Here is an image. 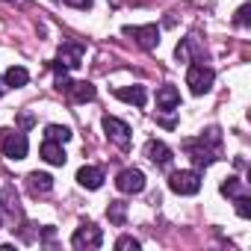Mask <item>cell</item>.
Returning <instances> with one entry per match:
<instances>
[{
	"instance_id": "6da1fadb",
	"label": "cell",
	"mask_w": 251,
	"mask_h": 251,
	"mask_svg": "<svg viewBox=\"0 0 251 251\" xmlns=\"http://www.w3.org/2000/svg\"><path fill=\"white\" fill-rule=\"evenodd\" d=\"M219 148H222V136H219V130L213 127V130H207V133H201L198 139H192V142H186V151H189V157H192V163L201 169H207V166H213L216 160H219Z\"/></svg>"
},
{
	"instance_id": "7a4b0ae2",
	"label": "cell",
	"mask_w": 251,
	"mask_h": 251,
	"mask_svg": "<svg viewBox=\"0 0 251 251\" xmlns=\"http://www.w3.org/2000/svg\"><path fill=\"white\" fill-rule=\"evenodd\" d=\"M27 133L21 130H6V127H0V154L9 157V160H24L27 157Z\"/></svg>"
},
{
	"instance_id": "3957f363",
	"label": "cell",
	"mask_w": 251,
	"mask_h": 251,
	"mask_svg": "<svg viewBox=\"0 0 251 251\" xmlns=\"http://www.w3.org/2000/svg\"><path fill=\"white\" fill-rule=\"evenodd\" d=\"M213 80H216V74L204 62H192L189 71H186V86H189L192 95H207L213 89Z\"/></svg>"
},
{
	"instance_id": "277c9868",
	"label": "cell",
	"mask_w": 251,
	"mask_h": 251,
	"mask_svg": "<svg viewBox=\"0 0 251 251\" xmlns=\"http://www.w3.org/2000/svg\"><path fill=\"white\" fill-rule=\"evenodd\" d=\"M169 189L177 192V195H195V192L201 189V175L192 172V169L172 172V175H169Z\"/></svg>"
},
{
	"instance_id": "5b68a950",
	"label": "cell",
	"mask_w": 251,
	"mask_h": 251,
	"mask_svg": "<svg viewBox=\"0 0 251 251\" xmlns=\"http://www.w3.org/2000/svg\"><path fill=\"white\" fill-rule=\"evenodd\" d=\"M100 242H103V233H100V227H95L92 222H83V225L74 230V236H71V245H74L77 251H95V248H100Z\"/></svg>"
},
{
	"instance_id": "8992f818",
	"label": "cell",
	"mask_w": 251,
	"mask_h": 251,
	"mask_svg": "<svg viewBox=\"0 0 251 251\" xmlns=\"http://www.w3.org/2000/svg\"><path fill=\"white\" fill-rule=\"evenodd\" d=\"M103 130H106V136L121 148V151H127L130 148V127L124 124L121 118H115V115H103Z\"/></svg>"
},
{
	"instance_id": "52a82bcc",
	"label": "cell",
	"mask_w": 251,
	"mask_h": 251,
	"mask_svg": "<svg viewBox=\"0 0 251 251\" xmlns=\"http://www.w3.org/2000/svg\"><path fill=\"white\" fill-rule=\"evenodd\" d=\"M124 36H133L136 45L142 50H154L160 45V27L157 24H145V27H124Z\"/></svg>"
},
{
	"instance_id": "ba28073f",
	"label": "cell",
	"mask_w": 251,
	"mask_h": 251,
	"mask_svg": "<svg viewBox=\"0 0 251 251\" xmlns=\"http://www.w3.org/2000/svg\"><path fill=\"white\" fill-rule=\"evenodd\" d=\"M115 186H118V192H124V195H136V192L145 189V175H142L139 169H124V172H118Z\"/></svg>"
},
{
	"instance_id": "9c48e42d",
	"label": "cell",
	"mask_w": 251,
	"mask_h": 251,
	"mask_svg": "<svg viewBox=\"0 0 251 251\" xmlns=\"http://www.w3.org/2000/svg\"><path fill=\"white\" fill-rule=\"evenodd\" d=\"M83 53H86V45H83V42H62L56 62L65 65V68H77V65L83 62Z\"/></svg>"
},
{
	"instance_id": "30bf717a",
	"label": "cell",
	"mask_w": 251,
	"mask_h": 251,
	"mask_svg": "<svg viewBox=\"0 0 251 251\" xmlns=\"http://www.w3.org/2000/svg\"><path fill=\"white\" fill-rule=\"evenodd\" d=\"M145 157H148L154 166H160V169L172 166V148H169L166 142H157V139H151V142L145 145Z\"/></svg>"
},
{
	"instance_id": "8fae6325",
	"label": "cell",
	"mask_w": 251,
	"mask_h": 251,
	"mask_svg": "<svg viewBox=\"0 0 251 251\" xmlns=\"http://www.w3.org/2000/svg\"><path fill=\"white\" fill-rule=\"evenodd\" d=\"M115 98L124 103H133V106H145L148 92H145V86H121V89H115Z\"/></svg>"
},
{
	"instance_id": "7c38bea8",
	"label": "cell",
	"mask_w": 251,
	"mask_h": 251,
	"mask_svg": "<svg viewBox=\"0 0 251 251\" xmlns=\"http://www.w3.org/2000/svg\"><path fill=\"white\" fill-rule=\"evenodd\" d=\"M39 154H42V160L50 163V166H65V160H68L65 151H62V142H53V139H45Z\"/></svg>"
},
{
	"instance_id": "4fadbf2b",
	"label": "cell",
	"mask_w": 251,
	"mask_h": 251,
	"mask_svg": "<svg viewBox=\"0 0 251 251\" xmlns=\"http://www.w3.org/2000/svg\"><path fill=\"white\" fill-rule=\"evenodd\" d=\"M77 183H80L83 189H100V186H103V172H100L98 166H83V169L77 172Z\"/></svg>"
},
{
	"instance_id": "5bb4252c",
	"label": "cell",
	"mask_w": 251,
	"mask_h": 251,
	"mask_svg": "<svg viewBox=\"0 0 251 251\" xmlns=\"http://www.w3.org/2000/svg\"><path fill=\"white\" fill-rule=\"evenodd\" d=\"M27 189L33 195H48L53 189V177L45 175V172H33V175H27Z\"/></svg>"
},
{
	"instance_id": "9a60e30c",
	"label": "cell",
	"mask_w": 251,
	"mask_h": 251,
	"mask_svg": "<svg viewBox=\"0 0 251 251\" xmlns=\"http://www.w3.org/2000/svg\"><path fill=\"white\" fill-rule=\"evenodd\" d=\"M157 106H160L163 112L177 109V106H180V92H177L175 86H163V89L157 92Z\"/></svg>"
},
{
	"instance_id": "2e32d148",
	"label": "cell",
	"mask_w": 251,
	"mask_h": 251,
	"mask_svg": "<svg viewBox=\"0 0 251 251\" xmlns=\"http://www.w3.org/2000/svg\"><path fill=\"white\" fill-rule=\"evenodd\" d=\"M71 98L77 100V103H86V100H95V95H98V89L89 83V80H77V83H71Z\"/></svg>"
},
{
	"instance_id": "e0dca14e",
	"label": "cell",
	"mask_w": 251,
	"mask_h": 251,
	"mask_svg": "<svg viewBox=\"0 0 251 251\" xmlns=\"http://www.w3.org/2000/svg\"><path fill=\"white\" fill-rule=\"evenodd\" d=\"M27 80H30V74H27V68H21V65H12V68L6 71V77H3V83H6V86H12V89L27 86Z\"/></svg>"
},
{
	"instance_id": "ac0fdd59",
	"label": "cell",
	"mask_w": 251,
	"mask_h": 251,
	"mask_svg": "<svg viewBox=\"0 0 251 251\" xmlns=\"http://www.w3.org/2000/svg\"><path fill=\"white\" fill-rule=\"evenodd\" d=\"M106 219H109L112 225H124V219H127V204H124V201H109Z\"/></svg>"
},
{
	"instance_id": "d6986e66",
	"label": "cell",
	"mask_w": 251,
	"mask_h": 251,
	"mask_svg": "<svg viewBox=\"0 0 251 251\" xmlns=\"http://www.w3.org/2000/svg\"><path fill=\"white\" fill-rule=\"evenodd\" d=\"M45 136L53 139V142H62V145H65V142L71 139V127H65V124H48Z\"/></svg>"
},
{
	"instance_id": "ffe728a7",
	"label": "cell",
	"mask_w": 251,
	"mask_h": 251,
	"mask_svg": "<svg viewBox=\"0 0 251 251\" xmlns=\"http://www.w3.org/2000/svg\"><path fill=\"white\" fill-rule=\"evenodd\" d=\"M222 195H227V198H236V195H242V180L239 177H227V180H222Z\"/></svg>"
},
{
	"instance_id": "44dd1931",
	"label": "cell",
	"mask_w": 251,
	"mask_h": 251,
	"mask_svg": "<svg viewBox=\"0 0 251 251\" xmlns=\"http://www.w3.org/2000/svg\"><path fill=\"white\" fill-rule=\"evenodd\" d=\"M236 213L242 216V219H248L251 216V198L242 192V195H236Z\"/></svg>"
},
{
	"instance_id": "7402d4cb",
	"label": "cell",
	"mask_w": 251,
	"mask_h": 251,
	"mask_svg": "<svg viewBox=\"0 0 251 251\" xmlns=\"http://www.w3.org/2000/svg\"><path fill=\"white\" fill-rule=\"evenodd\" d=\"M115 248H118V251H127V248L136 251V248H139V239H133V236H121V239L115 242Z\"/></svg>"
},
{
	"instance_id": "603a6c76",
	"label": "cell",
	"mask_w": 251,
	"mask_h": 251,
	"mask_svg": "<svg viewBox=\"0 0 251 251\" xmlns=\"http://www.w3.org/2000/svg\"><path fill=\"white\" fill-rule=\"evenodd\" d=\"M233 24H239V27H245V24H248V3L236 9V18H233Z\"/></svg>"
},
{
	"instance_id": "cb8c5ba5",
	"label": "cell",
	"mask_w": 251,
	"mask_h": 251,
	"mask_svg": "<svg viewBox=\"0 0 251 251\" xmlns=\"http://www.w3.org/2000/svg\"><path fill=\"white\" fill-rule=\"evenodd\" d=\"M65 3L74 9H92V0H65Z\"/></svg>"
},
{
	"instance_id": "d4e9b609",
	"label": "cell",
	"mask_w": 251,
	"mask_h": 251,
	"mask_svg": "<svg viewBox=\"0 0 251 251\" xmlns=\"http://www.w3.org/2000/svg\"><path fill=\"white\" fill-rule=\"evenodd\" d=\"M3 92H6V83H3V80H0V98H3Z\"/></svg>"
}]
</instances>
